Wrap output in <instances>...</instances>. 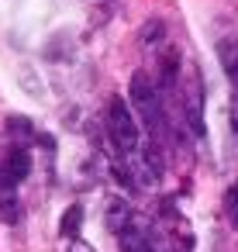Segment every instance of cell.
<instances>
[{"label":"cell","mask_w":238,"mask_h":252,"mask_svg":"<svg viewBox=\"0 0 238 252\" xmlns=\"http://www.w3.org/2000/svg\"><path fill=\"white\" fill-rule=\"evenodd\" d=\"M107 131H111V142L114 149L124 156V162H138L142 149H145V138H142V121L135 118L131 104L124 97H114L111 107H107Z\"/></svg>","instance_id":"obj_1"},{"label":"cell","mask_w":238,"mask_h":252,"mask_svg":"<svg viewBox=\"0 0 238 252\" xmlns=\"http://www.w3.org/2000/svg\"><path fill=\"white\" fill-rule=\"evenodd\" d=\"M128 94H131V107H135L138 118H142V128L149 131V138L159 142V135H162V128H166V111H162V94H159V87L152 83V76H149L145 69H138V73L131 76Z\"/></svg>","instance_id":"obj_2"},{"label":"cell","mask_w":238,"mask_h":252,"mask_svg":"<svg viewBox=\"0 0 238 252\" xmlns=\"http://www.w3.org/2000/svg\"><path fill=\"white\" fill-rule=\"evenodd\" d=\"M179 104L186 107V121H190V131L197 138H204V111H200V76L193 73L190 76V87L179 90Z\"/></svg>","instance_id":"obj_3"},{"label":"cell","mask_w":238,"mask_h":252,"mask_svg":"<svg viewBox=\"0 0 238 252\" xmlns=\"http://www.w3.org/2000/svg\"><path fill=\"white\" fill-rule=\"evenodd\" d=\"M118 245H121V252H155L145 221H128V224L118 231Z\"/></svg>","instance_id":"obj_4"},{"label":"cell","mask_w":238,"mask_h":252,"mask_svg":"<svg viewBox=\"0 0 238 252\" xmlns=\"http://www.w3.org/2000/svg\"><path fill=\"white\" fill-rule=\"evenodd\" d=\"M28 173H31V156H28V149H25V145H14V149L7 152V159H4V176L18 187Z\"/></svg>","instance_id":"obj_5"},{"label":"cell","mask_w":238,"mask_h":252,"mask_svg":"<svg viewBox=\"0 0 238 252\" xmlns=\"http://www.w3.org/2000/svg\"><path fill=\"white\" fill-rule=\"evenodd\" d=\"M131 221V204L124 200V197H107V204H104V224H107V231H121L124 224Z\"/></svg>","instance_id":"obj_6"},{"label":"cell","mask_w":238,"mask_h":252,"mask_svg":"<svg viewBox=\"0 0 238 252\" xmlns=\"http://www.w3.org/2000/svg\"><path fill=\"white\" fill-rule=\"evenodd\" d=\"M80 228H83V207H80V204H69V207L62 211L59 235H62V238H76V235H80Z\"/></svg>","instance_id":"obj_7"},{"label":"cell","mask_w":238,"mask_h":252,"mask_svg":"<svg viewBox=\"0 0 238 252\" xmlns=\"http://www.w3.org/2000/svg\"><path fill=\"white\" fill-rule=\"evenodd\" d=\"M0 221L4 224H18L21 221V207L14 197H0Z\"/></svg>","instance_id":"obj_8"},{"label":"cell","mask_w":238,"mask_h":252,"mask_svg":"<svg viewBox=\"0 0 238 252\" xmlns=\"http://www.w3.org/2000/svg\"><path fill=\"white\" fill-rule=\"evenodd\" d=\"M224 204H228V218H231V224H235V231H238V187H231V190H228Z\"/></svg>","instance_id":"obj_9"},{"label":"cell","mask_w":238,"mask_h":252,"mask_svg":"<svg viewBox=\"0 0 238 252\" xmlns=\"http://www.w3.org/2000/svg\"><path fill=\"white\" fill-rule=\"evenodd\" d=\"M224 73H228V80H231V87H235V100H238V59H235Z\"/></svg>","instance_id":"obj_10"},{"label":"cell","mask_w":238,"mask_h":252,"mask_svg":"<svg viewBox=\"0 0 238 252\" xmlns=\"http://www.w3.org/2000/svg\"><path fill=\"white\" fill-rule=\"evenodd\" d=\"M69 252H93V249H90V245H83V242H76V238H73V245H69Z\"/></svg>","instance_id":"obj_11"}]
</instances>
